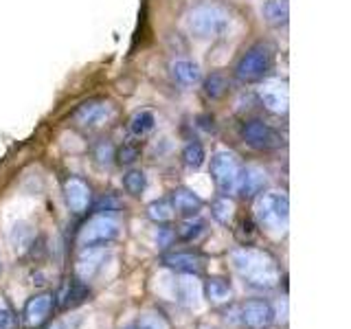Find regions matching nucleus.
Instances as JSON below:
<instances>
[{
  "instance_id": "dca6fc26",
  "label": "nucleus",
  "mask_w": 351,
  "mask_h": 329,
  "mask_svg": "<svg viewBox=\"0 0 351 329\" xmlns=\"http://www.w3.org/2000/svg\"><path fill=\"white\" fill-rule=\"evenodd\" d=\"M171 206H173L176 213H180L184 217H195L202 211V200L193 191L180 186V189H176L171 193Z\"/></svg>"
},
{
  "instance_id": "412c9836",
  "label": "nucleus",
  "mask_w": 351,
  "mask_h": 329,
  "mask_svg": "<svg viewBox=\"0 0 351 329\" xmlns=\"http://www.w3.org/2000/svg\"><path fill=\"white\" fill-rule=\"evenodd\" d=\"M33 237H36V233H33L31 224H27V222L14 224V228H11V233H9V241L16 252H25L33 244Z\"/></svg>"
},
{
  "instance_id": "6ab92c4d",
  "label": "nucleus",
  "mask_w": 351,
  "mask_h": 329,
  "mask_svg": "<svg viewBox=\"0 0 351 329\" xmlns=\"http://www.w3.org/2000/svg\"><path fill=\"white\" fill-rule=\"evenodd\" d=\"M156 127V117L149 110H138V112L130 119V134L136 136V138H143L154 132Z\"/></svg>"
},
{
  "instance_id": "473e14b6",
  "label": "nucleus",
  "mask_w": 351,
  "mask_h": 329,
  "mask_svg": "<svg viewBox=\"0 0 351 329\" xmlns=\"http://www.w3.org/2000/svg\"><path fill=\"white\" fill-rule=\"evenodd\" d=\"M0 329H16V316L7 307L0 310Z\"/></svg>"
},
{
  "instance_id": "393cba45",
  "label": "nucleus",
  "mask_w": 351,
  "mask_h": 329,
  "mask_svg": "<svg viewBox=\"0 0 351 329\" xmlns=\"http://www.w3.org/2000/svg\"><path fill=\"white\" fill-rule=\"evenodd\" d=\"M206 160V151L200 143H186L184 149H182V162L186 164L189 169H200Z\"/></svg>"
},
{
  "instance_id": "f257e3e1",
  "label": "nucleus",
  "mask_w": 351,
  "mask_h": 329,
  "mask_svg": "<svg viewBox=\"0 0 351 329\" xmlns=\"http://www.w3.org/2000/svg\"><path fill=\"white\" fill-rule=\"evenodd\" d=\"M233 268L255 288L270 290L279 283V268L270 255L255 248H239L230 255Z\"/></svg>"
},
{
  "instance_id": "f03ea898",
  "label": "nucleus",
  "mask_w": 351,
  "mask_h": 329,
  "mask_svg": "<svg viewBox=\"0 0 351 329\" xmlns=\"http://www.w3.org/2000/svg\"><path fill=\"white\" fill-rule=\"evenodd\" d=\"M186 27H189L191 36H195L197 40L215 38L219 33L226 31L228 14L219 5H213V3L197 5L189 11V16H186Z\"/></svg>"
},
{
  "instance_id": "aec40b11",
  "label": "nucleus",
  "mask_w": 351,
  "mask_h": 329,
  "mask_svg": "<svg viewBox=\"0 0 351 329\" xmlns=\"http://www.w3.org/2000/svg\"><path fill=\"white\" fill-rule=\"evenodd\" d=\"M204 296L211 303H226L230 299V283L222 277H211L204 281Z\"/></svg>"
},
{
  "instance_id": "7c9ffc66",
  "label": "nucleus",
  "mask_w": 351,
  "mask_h": 329,
  "mask_svg": "<svg viewBox=\"0 0 351 329\" xmlns=\"http://www.w3.org/2000/svg\"><path fill=\"white\" fill-rule=\"evenodd\" d=\"M138 156H141V149L136 145H132V143H125V145L119 149L117 160L119 164H132V162H136Z\"/></svg>"
},
{
  "instance_id": "c85d7f7f",
  "label": "nucleus",
  "mask_w": 351,
  "mask_h": 329,
  "mask_svg": "<svg viewBox=\"0 0 351 329\" xmlns=\"http://www.w3.org/2000/svg\"><path fill=\"white\" fill-rule=\"evenodd\" d=\"M136 329H169V325H167V321H165L160 314L149 312V314H143L138 318Z\"/></svg>"
},
{
  "instance_id": "f8f14e48",
  "label": "nucleus",
  "mask_w": 351,
  "mask_h": 329,
  "mask_svg": "<svg viewBox=\"0 0 351 329\" xmlns=\"http://www.w3.org/2000/svg\"><path fill=\"white\" fill-rule=\"evenodd\" d=\"M53 310V294H36L25 305V323L29 327H40Z\"/></svg>"
},
{
  "instance_id": "2eb2a0df",
  "label": "nucleus",
  "mask_w": 351,
  "mask_h": 329,
  "mask_svg": "<svg viewBox=\"0 0 351 329\" xmlns=\"http://www.w3.org/2000/svg\"><path fill=\"white\" fill-rule=\"evenodd\" d=\"M259 97H261V103L266 106L270 112L281 114L288 110V90H285V86L279 82L263 84V88L259 90Z\"/></svg>"
},
{
  "instance_id": "72a5a7b5",
  "label": "nucleus",
  "mask_w": 351,
  "mask_h": 329,
  "mask_svg": "<svg viewBox=\"0 0 351 329\" xmlns=\"http://www.w3.org/2000/svg\"><path fill=\"white\" fill-rule=\"evenodd\" d=\"M171 239H173V233H171L169 228H158V235H156L158 248H167L171 244Z\"/></svg>"
},
{
  "instance_id": "39448f33",
  "label": "nucleus",
  "mask_w": 351,
  "mask_h": 329,
  "mask_svg": "<svg viewBox=\"0 0 351 329\" xmlns=\"http://www.w3.org/2000/svg\"><path fill=\"white\" fill-rule=\"evenodd\" d=\"M239 162L237 156L230 151H215L213 158H211V175H213V182L219 189L222 195H230L235 193L237 189V180H239Z\"/></svg>"
},
{
  "instance_id": "2f4dec72",
  "label": "nucleus",
  "mask_w": 351,
  "mask_h": 329,
  "mask_svg": "<svg viewBox=\"0 0 351 329\" xmlns=\"http://www.w3.org/2000/svg\"><path fill=\"white\" fill-rule=\"evenodd\" d=\"M114 158V154H112V147L108 145V143H101V145L97 147V160L101 162V164H110Z\"/></svg>"
},
{
  "instance_id": "9d476101",
  "label": "nucleus",
  "mask_w": 351,
  "mask_h": 329,
  "mask_svg": "<svg viewBox=\"0 0 351 329\" xmlns=\"http://www.w3.org/2000/svg\"><path fill=\"white\" fill-rule=\"evenodd\" d=\"M104 259H106V246H84L75 266L77 277L82 281H90L95 277V272L101 268Z\"/></svg>"
},
{
  "instance_id": "4468645a",
  "label": "nucleus",
  "mask_w": 351,
  "mask_h": 329,
  "mask_svg": "<svg viewBox=\"0 0 351 329\" xmlns=\"http://www.w3.org/2000/svg\"><path fill=\"white\" fill-rule=\"evenodd\" d=\"M162 263L167 266L169 270H176L180 274H197L202 268V259L200 255L189 250H178V252H167L162 257Z\"/></svg>"
},
{
  "instance_id": "bb28decb",
  "label": "nucleus",
  "mask_w": 351,
  "mask_h": 329,
  "mask_svg": "<svg viewBox=\"0 0 351 329\" xmlns=\"http://www.w3.org/2000/svg\"><path fill=\"white\" fill-rule=\"evenodd\" d=\"M145 184H147V175L141 169H132L123 175V186H125V191L132 195H141L143 191H145Z\"/></svg>"
},
{
  "instance_id": "7ed1b4c3",
  "label": "nucleus",
  "mask_w": 351,
  "mask_h": 329,
  "mask_svg": "<svg viewBox=\"0 0 351 329\" xmlns=\"http://www.w3.org/2000/svg\"><path fill=\"white\" fill-rule=\"evenodd\" d=\"M272 66H274L272 49L268 47V44L259 42V44H255V47H250L239 58V62L235 66V75L246 84H257V82H263L270 75Z\"/></svg>"
},
{
  "instance_id": "a878e982",
  "label": "nucleus",
  "mask_w": 351,
  "mask_h": 329,
  "mask_svg": "<svg viewBox=\"0 0 351 329\" xmlns=\"http://www.w3.org/2000/svg\"><path fill=\"white\" fill-rule=\"evenodd\" d=\"M228 90V82L222 73H211L204 80V95L208 99H219L224 97V93Z\"/></svg>"
},
{
  "instance_id": "a211bd4d",
  "label": "nucleus",
  "mask_w": 351,
  "mask_h": 329,
  "mask_svg": "<svg viewBox=\"0 0 351 329\" xmlns=\"http://www.w3.org/2000/svg\"><path fill=\"white\" fill-rule=\"evenodd\" d=\"M263 18H266V22L272 27L288 25V18H290L288 0H268V3L263 5Z\"/></svg>"
},
{
  "instance_id": "ddd939ff",
  "label": "nucleus",
  "mask_w": 351,
  "mask_h": 329,
  "mask_svg": "<svg viewBox=\"0 0 351 329\" xmlns=\"http://www.w3.org/2000/svg\"><path fill=\"white\" fill-rule=\"evenodd\" d=\"M268 178H266V171L259 169V167H244L239 171V180H237V189L241 197H255L257 193L263 191Z\"/></svg>"
},
{
  "instance_id": "6e6552de",
  "label": "nucleus",
  "mask_w": 351,
  "mask_h": 329,
  "mask_svg": "<svg viewBox=\"0 0 351 329\" xmlns=\"http://www.w3.org/2000/svg\"><path fill=\"white\" fill-rule=\"evenodd\" d=\"M64 200H66V204H69V208L73 213L82 215V213L88 211V206H90L93 191L82 178L71 175V178L64 182Z\"/></svg>"
},
{
  "instance_id": "c9c22d12",
  "label": "nucleus",
  "mask_w": 351,
  "mask_h": 329,
  "mask_svg": "<svg viewBox=\"0 0 351 329\" xmlns=\"http://www.w3.org/2000/svg\"><path fill=\"white\" fill-rule=\"evenodd\" d=\"M125 329H136V325H132V327H125Z\"/></svg>"
},
{
  "instance_id": "cd10ccee",
  "label": "nucleus",
  "mask_w": 351,
  "mask_h": 329,
  "mask_svg": "<svg viewBox=\"0 0 351 329\" xmlns=\"http://www.w3.org/2000/svg\"><path fill=\"white\" fill-rule=\"evenodd\" d=\"M233 208L235 206H233V202H230V197L222 195L211 204V213H213V217L217 219L219 224H228L230 217H233Z\"/></svg>"
},
{
  "instance_id": "b1692460",
  "label": "nucleus",
  "mask_w": 351,
  "mask_h": 329,
  "mask_svg": "<svg viewBox=\"0 0 351 329\" xmlns=\"http://www.w3.org/2000/svg\"><path fill=\"white\" fill-rule=\"evenodd\" d=\"M204 233H206V224L197 217H186L184 222L178 226V237L182 241H189V244L191 241H197Z\"/></svg>"
},
{
  "instance_id": "423d86ee",
  "label": "nucleus",
  "mask_w": 351,
  "mask_h": 329,
  "mask_svg": "<svg viewBox=\"0 0 351 329\" xmlns=\"http://www.w3.org/2000/svg\"><path fill=\"white\" fill-rule=\"evenodd\" d=\"M119 237V222L114 217L99 213L90 217L80 230V246H106Z\"/></svg>"
},
{
  "instance_id": "9b49d317",
  "label": "nucleus",
  "mask_w": 351,
  "mask_h": 329,
  "mask_svg": "<svg viewBox=\"0 0 351 329\" xmlns=\"http://www.w3.org/2000/svg\"><path fill=\"white\" fill-rule=\"evenodd\" d=\"M110 117H112V106L108 101H88L77 110L75 121L84 127H97L104 125Z\"/></svg>"
},
{
  "instance_id": "20e7f679",
  "label": "nucleus",
  "mask_w": 351,
  "mask_h": 329,
  "mask_svg": "<svg viewBox=\"0 0 351 329\" xmlns=\"http://www.w3.org/2000/svg\"><path fill=\"white\" fill-rule=\"evenodd\" d=\"M255 217L261 226L268 230H285L290 217V200L281 191L261 193V197L255 202Z\"/></svg>"
},
{
  "instance_id": "e433bc0d",
  "label": "nucleus",
  "mask_w": 351,
  "mask_h": 329,
  "mask_svg": "<svg viewBox=\"0 0 351 329\" xmlns=\"http://www.w3.org/2000/svg\"><path fill=\"white\" fill-rule=\"evenodd\" d=\"M0 272H3V266H0Z\"/></svg>"
},
{
  "instance_id": "0eeeda50",
  "label": "nucleus",
  "mask_w": 351,
  "mask_h": 329,
  "mask_svg": "<svg viewBox=\"0 0 351 329\" xmlns=\"http://www.w3.org/2000/svg\"><path fill=\"white\" fill-rule=\"evenodd\" d=\"M241 138L246 141V145H250L252 149H259V151L281 147L279 132L259 119H250L241 125Z\"/></svg>"
},
{
  "instance_id": "c756f323",
  "label": "nucleus",
  "mask_w": 351,
  "mask_h": 329,
  "mask_svg": "<svg viewBox=\"0 0 351 329\" xmlns=\"http://www.w3.org/2000/svg\"><path fill=\"white\" fill-rule=\"evenodd\" d=\"M88 296V290H86V285L82 283V281H75L71 288H69V292H66V301H64V305L69 307V305H77V303H82L84 299Z\"/></svg>"
},
{
  "instance_id": "4be33fe9",
  "label": "nucleus",
  "mask_w": 351,
  "mask_h": 329,
  "mask_svg": "<svg viewBox=\"0 0 351 329\" xmlns=\"http://www.w3.org/2000/svg\"><path fill=\"white\" fill-rule=\"evenodd\" d=\"M197 296H200V283H197L195 274H184L178 281V299L184 305H195Z\"/></svg>"
},
{
  "instance_id": "f704fd0d",
  "label": "nucleus",
  "mask_w": 351,
  "mask_h": 329,
  "mask_svg": "<svg viewBox=\"0 0 351 329\" xmlns=\"http://www.w3.org/2000/svg\"><path fill=\"white\" fill-rule=\"evenodd\" d=\"M49 329H62L60 325H53V327H49Z\"/></svg>"
},
{
  "instance_id": "5701e85b",
  "label": "nucleus",
  "mask_w": 351,
  "mask_h": 329,
  "mask_svg": "<svg viewBox=\"0 0 351 329\" xmlns=\"http://www.w3.org/2000/svg\"><path fill=\"white\" fill-rule=\"evenodd\" d=\"M147 217L152 219V222L156 224H167L173 219V206L169 200H165V197H160V200H154L147 204Z\"/></svg>"
},
{
  "instance_id": "f3484780",
  "label": "nucleus",
  "mask_w": 351,
  "mask_h": 329,
  "mask_svg": "<svg viewBox=\"0 0 351 329\" xmlns=\"http://www.w3.org/2000/svg\"><path fill=\"white\" fill-rule=\"evenodd\" d=\"M171 75H173V80L182 86H195L202 77L200 66L191 60H176L171 64Z\"/></svg>"
},
{
  "instance_id": "1a4fd4ad",
  "label": "nucleus",
  "mask_w": 351,
  "mask_h": 329,
  "mask_svg": "<svg viewBox=\"0 0 351 329\" xmlns=\"http://www.w3.org/2000/svg\"><path fill=\"white\" fill-rule=\"evenodd\" d=\"M274 312L272 305L263 299H250L241 305V321H244L246 327L250 329H263L272 323Z\"/></svg>"
}]
</instances>
